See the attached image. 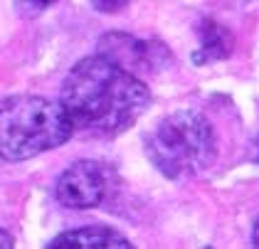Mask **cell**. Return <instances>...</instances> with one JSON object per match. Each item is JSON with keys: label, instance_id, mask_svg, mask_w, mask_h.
Segmentation results:
<instances>
[{"label": "cell", "instance_id": "cell-1", "mask_svg": "<svg viewBox=\"0 0 259 249\" xmlns=\"http://www.w3.org/2000/svg\"><path fill=\"white\" fill-rule=\"evenodd\" d=\"M148 104V87L109 55L77 62L62 84V106L72 126L99 138L128 131L146 114Z\"/></svg>", "mask_w": 259, "mask_h": 249}, {"label": "cell", "instance_id": "cell-2", "mask_svg": "<svg viewBox=\"0 0 259 249\" xmlns=\"http://www.w3.org/2000/svg\"><path fill=\"white\" fill-rule=\"evenodd\" d=\"M74 134L62 101L18 94L0 101V158L27 160L64 146Z\"/></svg>", "mask_w": 259, "mask_h": 249}, {"label": "cell", "instance_id": "cell-3", "mask_svg": "<svg viewBox=\"0 0 259 249\" xmlns=\"http://www.w3.org/2000/svg\"><path fill=\"white\" fill-rule=\"evenodd\" d=\"M146 153L170 180L195 178L218 155L212 123L198 111H176L146 134Z\"/></svg>", "mask_w": 259, "mask_h": 249}, {"label": "cell", "instance_id": "cell-4", "mask_svg": "<svg viewBox=\"0 0 259 249\" xmlns=\"http://www.w3.org/2000/svg\"><path fill=\"white\" fill-rule=\"evenodd\" d=\"M111 190V171L97 160L69 165L57 180V200L69 210H89L106 200Z\"/></svg>", "mask_w": 259, "mask_h": 249}, {"label": "cell", "instance_id": "cell-5", "mask_svg": "<svg viewBox=\"0 0 259 249\" xmlns=\"http://www.w3.org/2000/svg\"><path fill=\"white\" fill-rule=\"evenodd\" d=\"M50 249H131L134 244L111 227H79V230H69L57 234L50 244Z\"/></svg>", "mask_w": 259, "mask_h": 249}, {"label": "cell", "instance_id": "cell-6", "mask_svg": "<svg viewBox=\"0 0 259 249\" xmlns=\"http://www.w3.org/2000/svg\"><path fill=\"white\" fill-rule=\"evenodd\" d=\"M99 13H119L128 5V0H92Z\"/></svg>", "mask_w": 259, "mask_h": 249}, {"label": "cell", "instance_id": "cell-7", "mask_svg": "<svg viewBox=\"0 0 259 249\" xmlns=\"http://www.w3.org/2000/svg\"><path fill=\"white\" fill-rule=\"evenodd\" d=\"M13 247H15V239L5 230H0V249H13Z\"/></svg>", "mask_w": 259, "mask_h": 249}, {"label": "cell", "instance_id": "cell-8", "mask_svg": "<svg viewBox=\"0 0 259 249\" xmlns=\"http://www.w3.org/2000/svg\"><path fill=\"white\" fill-rule=\"evenodd\" d=\"M35 3H37V5H42V8H45V5H52V3H57V0H35Z\"/></svg>", "mask_w": 259, "mask_h": 249}]
</instances>
